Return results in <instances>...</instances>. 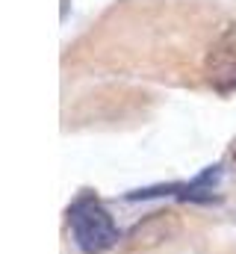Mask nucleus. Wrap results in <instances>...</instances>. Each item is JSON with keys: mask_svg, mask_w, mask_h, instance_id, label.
<instances>
[{"mask_svg": "<svg viewBox=\"0 0 236 254\" xmlns=\"http://www.w3.org/2000/svg\"><path fill=\"white\" fill-rule=\"evenodd\" d=\"M68 228L83 254H101L118 243V228L110 210L92 192H83L68 207Z\"/></svg>", "mask_w": 236, "mask_h": 254, "instance_id": "1", "label": "nucleus"}, {"mask_svg": "<svg viewBox=\"0 0 236 254\" xmlns=\"http://www.w3.org/2000/svg\"><path fill=\"white\" fill-rule=\"evenodd\" d=\"M180 234V216L175 210H157L151 216H145L142 222H136L127 237H124V252H154L166 243H172Z\"/></svg>", "mask_w": 236, "mask_h": 254, "instance_id": "2", "label": "nucleus"}, {"mask_svg": "<svg viewBox=\"0 0 236 254\" xmlns=\"http://www.w3.org/2000/svg\"><path fill=\"white\" fill-rule=\"evenodd\" d=\"M207 80L222 95L236 89V33L228 30L207 57Z\"/></svg>", "mask_w": 236, "mask_h": 254, "instance_id": "3", "label": "nucleus"}, {"mask_svg": "<svg viewBox=\"0 0 236 254\" xmlns=\"http://www.w3.org/2000/svg\"><path fill=\"white\" fill-rule=\"evenodd\" d=\"M231 160H234V169H236V148H234V157H231Z\"/></svg>", "mask_w": 236, "mask_h": 254, "instance_id": "4", "label": "nucleus"}]
</instances>
